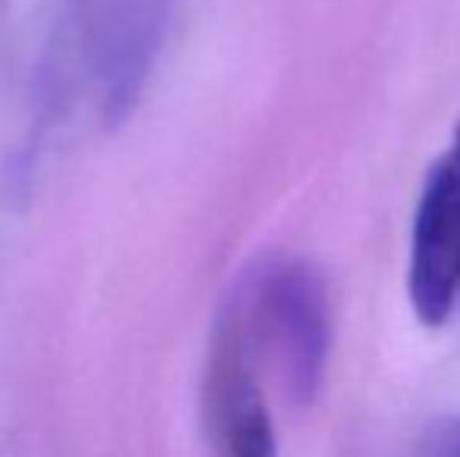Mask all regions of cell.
I'll return each mask as SVG.
<instances>
[{"label":"cell","instance_id":"cell-1","mask_svg":"<svg viewBox=\"0 0 460 457\" xmlns=\"http://www.w3.org/2000/svg\"><path fill=\"white\" fill-rule=\"evenodd\" d=\"M257 360H267L295 404L323 389L329 360V294L320 269L297 257H273L251 269L229 301Z\"/></svg>","mask_w":460,"mask_h":457},{"label":"cell","instance_id":"cell-2","mask_svg":"<svg viewBox=\"0 0 460 457\" xmlns=\"http://www.w3.org/2000/svg\"><path fill=\"white\" fill-rule=\"evenodd\" d=\"M407 298L429 330L448 323L460 301V119L420 191L411 229Z\"/></svg>","mask_w":460,"mask_h":457},{"label":"cell","instance_id":"cell-3","mask_svg":"<svg viewBox=\"0 0 460 457\" xmlns=\"http://www.w3.org/2000/svg\"><path fill=\"white\" fill-rule=\"evenodd\" d=\"M254 360L242 323L226 304L213 330L204 376L207 426L223 457H279Z\"/></svg>","mask_w":460,"mask_h":457},{"label":"cell","instance_id":"cell-4","mask_svg":"<svg viewBox=\"0 0 460 457\" xmlns=\"http://www.w3.org/2000/svg\"><path fill=\"white\" fill-rule=\"evenodd\" d=\"M172 0H97L92 19V69L107 126L135 110L164 44Z\"/></svg>","mask_w":460,"mask_h":457}]
</instances>
